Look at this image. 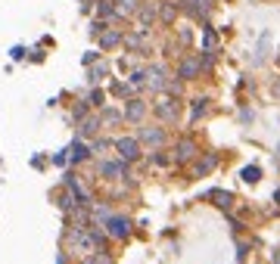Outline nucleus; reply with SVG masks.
<instances>
[{
  "label": "nucleus",
  "mask_w": 280,
  "mask_h": 264,
  "mask_svg": "<svg viewBox=\"0 0 280 264\" xmlns=\"http://www.w3.org/2000/svg\"><path fill=\"white\" fill-rule=\"evenodd\" d=\"M190 159H196V146L190 137H181L175 143V162H190Z\"/></svg>",
  "instance_id": "nucleus-6"
},
{
  "label": "nucleus",
  "mask_w": 280,
  "mask_h": 264,
  "mask_svg": "<svg viewBox=\"0 0 280 264\" xmlns=\"http://www.w3.org/2000/svg\"><path fill=\"white\" fill-rule=\"evenodd\" d=\"M88 103H91V106H103V90H94Z\"/></svg>",
  "instance_id": "nucleus-25"
},
{
  "label": "nucleus",
  "mask_w": 280,
  "mask_h": 264,
  "mask_svg": "<svg viewBox=\"0 0 280 264\" xmlns=\"http://www.w3.org/2000/svg\"><path fill=\"white\" fill-rule=\"evenodd\" d=\"M118 44H122V34H118V31H103L100 34V50H112Z\"/></svg>",
  "instance_id": "nucleus-13"
},
{
  "label": "nucleus",
  "mask_w": 280,
  "mask_h": 264,
  "mask_svg": "<svg viewBox=\"0 0 280 264\" xmlns=\"http://www.w3.org/2000/svg\"><path fill=\"white\" fill-rule=\"evenodd\" d=\"M112 146H115V153H118L122 162L140 159V140L137 137H118V140H112Z\"/></svg>",
  "instance_id": "nucleus-2"
},
{
  "label": "nucleus",
  "mask_w": 280,
  "mask_h": 264,
  "mask_svg": "<svg viewBox=\"0 0 280 264\" xmlns=\"http://www.w3.org/2000/svg\"><path fill=\"white\" fill-rule=\"evenodd\" d=\"M100 122H122V112H115V109H103Z\"/></svg>",
  "instance_id": "nucleus-21"
},
{
  "label": "nucleus",
  "mask_w": 280,
  "mask_h": 264,
  "mask_svg": "<svg viewBox=\"0 0 280 264\" xmlns=\"http://www.w3.org/2000/svg\"><path fill=\"white\" fill-rule=\"evenodd\" d=\"M274 199H277V202H280V190H277V193H274Z\"/></svg>",
  "instance_id": "nucleus-30"
},
{
  "label": "nucleus",
  "mask_w": 280,
  "mask_h": 264,
  "mask_svg": "<svg viewBox=\"0 0 280 264\" xmlns=\"http://www.w3.org/2000/svg\"><path fill=\"white\" fill-rule=\"evenodd\" d=\"M240 177H243L246 183H259V177H262V168H259V165H246L243 171H240Z\"/></svg>",
  "instance_id": "nucleus-17"
},
{
  "label": "nucleus",
  "mask_w": 280,
  "mask_h": 264,
  "mask_svg": "<svg viewBox=\"0 0 280 264\" xmlns=\"http://www.w3.org/2000/svg\"><path fill=\"white\" fill-rule=\"evenodd\" d=\"M125 165H128V162H122V159H118V162H103V165H100V177H106V180L125 177Z\"/></svg>",
  "instance_id": "nucleus-9"
},
{
  "label": "nucleus",
  "mask_w": 280,
  "mask_h": 264,
  "mask_svg": "<svg viewBox=\"0 0 280 264\" xmlns=\"http://www.w3.org/2000/svg\"><path fill=\"white\" fill-rule=\"evenodd\" d=\"M212 47H218V37L212 28H206V53H212Z\"/></svg>",
  "instance_id": "nucleus-22"
},
{
  "label": "nucleus",
  "mask_w": 280,
  "mask_h": 264,
  "mask_svg": "<svg viewBox=\"0 0 280 264\" xmlns=\"http://www.w3.org/2000/svg\"><path fill=\"white\" fill-rule=\"evenodd\" d=\"M146 115V103L143 100H128V106H125V118L128 122H140Z\"/></svg>",
  "instance_id": "nucleus-10"
},
{
  "label": "nucleus",
  "mask_w": 280,
  "mask_h": 264,
  "mask_svg": "<svg viewBox=\"0 0 280 264\" xmlns=\"http://www.w3.org/2000/svg\"><path fill=\"white\" fill-rule=\"evenodd\" d=\"M153 162H156V165H168L171 159H168V156H153Z\"/></svg>",
  "instance_id": "nucleus-27"
},
{
  "label": "nucleus",
  "mask_w": 280,
  "mask_h": 264,
  "mask_svg": "<svg viewBox=\"0 0 280 264\" xmlns=\"http://www.w3.org/2000/svg\"><path fill=\"white\" fill-rule=\"evenodd\" d=\"M91 156V146L88 143H81V140H75L72 143V149H69V162H84Z\"/></svg>",
  "instance_id": "nucleus-11"
},
{
  "label": "nucleus",
  "mask_w": 280,
  "mask_h": 264,
  "mask_svg": "<svg viewBox=\"0 0 280 264\" xmlns=\"http://www.w3.org/2000/svg\"><path fill=\"white\" fill-rule=\"evenodd\" d=\"M10 56H13V59H22V56H25V47H13Z\"/></svg>",
  "instance_id": "nucleus-26"
},
{
  "label": "nucleus",
  "mask_w": 280,
  "mask_h": 264,
  "mask_svg": "<svg viewBox=\"0 0 280 264\" xmlns=\"http://www.w3.org/2000/svg\"><path fill=\"white\" fill-rule=\"evenodd\" d=\"M215 165H218V159H215V153H209V156H203L199 162H193L190 174H193V177H206L209 171H215Z\"/></svg>",
  "instance_id": "nucleus-8"
},
{
  "label": "nucleus",
  "mask_w": 280,
  "mask_h": 264,
  "mask_svg": "<svg viewBox=\"0 0 280 264\" xmlns=\"http://www.w3.org/2000/svg\"><path fill=\"white\" fill-rule=\"evenodd\" d=\"M115 7H118V16H131L140 10V0H115Z\"/></svg>",
  "instance_id": "nucleus-15"
},
{
  "label": "nucleus",
  "mask_w": 280,
  "mask_h": 264,
  "mask_svg": "<svg viewBox=\"0 0 280 264\" xmlns=\"http://www.w3.org/2000/svg\"><path fill=\"white\" fill-rule=\"evenodd\" d=\"M97 16H100V19H115V16H118L115 0H97Z\"/></svg>",
  "instance_id": "nucleus-12"
},
{
  "label": "nucleus",
  "mask_w": 280,
  "mask_h": 264,
  "mask_svg": "<svg viewBox=\"0 0 280 264\" xmlns=\"http://www.w3.org/2000/svg\"><path fill=\"white\" fill-rule=\"evenodd\" d=\"M165 137H168L165 128H140V137H137V140H140V143H149V146H162Z\"/></svg>",
  "instance_id": "nucleus-7"
},
{
  "label": "nucleus",
  "mask_w": 280,
  "mask_h": 264,
  "mask_svg": "<svg viewBox=\"0 0 280 264\" xmlns=\"http://www.w3.org/2000/svg\"><path fill=\"white\" fill-rule=\"evenodd\" d=\"M103 75H106V65H97V68L91 71V84H97V81L103 78Z\"/></svg>",
  "instance_id": "nucleus-23"
},
{
  "label": "nucleus",
  "mask_w": 280,
  "mask_h": 264,
  "mask_svg": "<svg viewBox=\"0 0 280 264\" xmlns=\"http://www.w3.org/2000/svg\"><path fill=\"white\" fill-rule=\"evenodd\" d=\"M137 16H140V28H149V25H153V19H156V10H153V7H140V10H137Z\"/></svg>",
  "instance_id": "nucleus-18"
},
{
  "label": "nucleus",
  "mask_w": 280,
  "mask_h": 264,
  "mask_svg": "<svg viewBox=\"0 0 280 264\" xmlns=\"http://www.w3.org/2000/svg\"><path fill=\"white\" fill-rule=\"evenodd\" d=\"M103 227H106V233H109L112 239H128V236H131V221H128L125 214H109V218L103 221Z\"/></svg>",
  "instance_id": "nucleus-1"
},
{
  "label": "nucleus",
  "mask_w": 280,
  "mask_h": 264,
  "mask_svg": "<svg viewBox=\"0 0 280 264\" xmlns=\"http://www.w3.org/2000/svg\"><path fill=\"white\" fill-rule=\"evenodd\" d=\"M209 199H212L215 205H221V208H227V205L233 202V196H230L227 190H212V193H209Z\"/></svg>",
  "instance_id": "nucleus-16"
},
{
  "label": "nucleus",
  "mask_w": 280,
  "mask_h": 264,
  "mask_svg": "<svg viewBox=\"0 0 280 264\" xmlns=\"http://www.w3.org/2000/svg\"><path fill=\"white\" fill-rule=\"evenodd\" d=\"M277 93H280V84H277Z\"/></svg>",
  "instance_id": "nucleus-32"
},
{
  "label": "nucleus",
  "mask_w": 280,
  "mask_h": 264,
  "mask_svg": "<svg viewBox=\"0 0 280 264\" xmlns=\"http://www.w3.org/2000/svg\"><path fill=\"white\" fill-rule=\"evenodd\" d=\"M94 59H97V50H91V53H84V65H91Z\"/></svg>",
  "instance_id": "nucleus-28"
},
{
  "label": "nucleus",
  "mask_w": 280,
  "mask_h": 264,
  "mask_svg": "<svg viewBox=\"0 0 280 264\" xmlns=\"http://www.w3.org/2000/svg\"><path fill=\"white\" fill-rule=\"evenodd\" d=\"M112 93H118V97H125V93H131V84H112Z\"/></svg>",
  "instance_id": "nucleus-24"
},
{
  "label": "nucleus",
  "mask_w": 280,
  "mask_h": 264,
  "mask_svg": "<svg viewBox=\"0 0 280 264\" xmlns=\"http://www.w3.org/2000/svg\"><path fill=\"white\" fill-rule=\"evenodd\" d=\"M190 4H193V0H190Z\"/></svg>",
  "instance_id": "nucleus-33"
},
{
  "label": "nucleus",
  "mask_w": 280,
  "mask_h": 264,
  "mask_svg": "<svg viewBox=\"0 0 280 264\" xmlns=\"http://www.w3.org/2000/svg\"><path fill=\"white\" fill-rule=\"evenodd\" d=\"M178 78H181V81H193V78H199V59H196V56H184V59H181V65H178Z\"/></svg>",
  "instance_id": "nucleus-5"
},
{
  "label": "nucleus",
  "mask_w": 280,
  "mask_h": 264,
  "mask_svg": "<svg viewBox=\"0 0 280 264\" xmlns=\"http://www.w3.org/2000/svg\"><path fill=\"white\" fill-rule=\"evenodd\" d=\"M146 87H153V90H168V78H165V68L162 65H149L146 68Z\"/></svg>",
  "instance_id": "nucleus-4"
},
{
  "label": "nucleus",
  "mask_w": 280,
  "mask_h": 264,
  "mask_svg": "<svg viewBox=\"0 0 280 264\" xmlns=\"http://www.w3.org/2000/svg\"><path fill=\"white\" fill-rule=\"evenodd\" d=\"M274 264H280V252H274Z\"/></svg>",
  "instance_id": "nucleus-29"
},
{
  "label": "nucleus",
  "mask_w": 280,
  "mask_h": 264,
  "mask_svg": "<svg viewBox=\"0 0 280 264\" xmlns=\"http://www.w3.org/2000/svg\"><path fill=\"white\" fill-rule=\"evenodd\" d=\"M277 153H280V143H277Z\"/></svg>",
  "instance_id": "nucleus-31"
},
{
  "label": "nucleus",
  "mask_w": 280,
  "mask_h": 264,
  "mask_svg": "<svg viewBox=\"0 0 280 264\" xmlns=\"http://www.w3.org/2000/svg\"><path fill=\"white\" fill-rule=\"evenodd\" d=\"M153 112L162 122H178V115H181V109H178V103L171 100V97H165V100H159L156 106H153Z\"/></svg>",
  "instance_id": "nucleus-3"
},
{
  "label": "nucleus",
  "mask_w": 280,
  "mask_h": 264,
  "mask_svg": "<svg viewBox=\"0 0 280 264\" xmlns=\"http://www.w3.org/2000/svg\"><path fill=\"white\" fill-rule=\"evenodd\" d=\"M206 112H209V100H196V106H193V115H190V118L196 122V118H203Z\"/></svg>",
  "instance_id": "nucleus-20"
},
{
  "label": "nucleus",
  "mask_w": 280,
  "mask_h": 264,
  "mask_svg": "<svg viewBox=\"0 0 280 264\" xmlns=\"http://www.w3.org/2000/svg\"><path fill=\"white\" fill-rule=\"evenodd\" d=\"M100 118H88V122H81V137H94L97 131H100Z\"/></svg>",
  "instance_id": "nucleus-19"
},
{
  "label": "nucleus",
  "mask_w": 280,
  "mask_h": 264,
  "mask_svg": "<svg viewBox=\"0 0 280 264\" xmlns=\"http://www.w3.org/2000/svg\"><path fill=\"white\" fill-rule=\"evenodd\" d=\"M159 19H162L165 25H175V19H178V7H175V4H162V7H159Z\"/></svg>",
  "instance_id": "nucleus-14"
}]
</instances>
